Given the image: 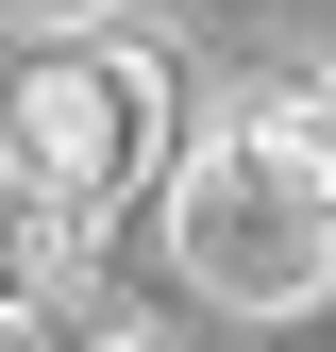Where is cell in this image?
<instances>
[{"mask_svg":"<svg viewBox=\"0 0 336 352\" xmlns=\"http://www.w3.org/2000/svg\"><path fill=\"white\" fill-rule=\"evenodd\" d=\"M168 285L219 319H319L336 302V168L303 151L286 101L168 151Z\"/></svg>","mask_w":336,"mask_h":352,"instance_id":"1","label":"cell"},{"mask_svg":"<svg viewBox=\"0 0 336 352\" xmlns=\"http://www.w3.org/2000/svg\"><path fill=\"white\" fill-rule=\"evenodd\" d=\"M168 151H185V84H168L151 34H51L17 84H0V185L67 201V218H118L135 185H168Z\"/></svg>","mask_w":336,"mask_h":352,"instance_id":"2","label":"cell"},{"mask_svg":"<svg viewBox=\"0 0 336 352\" xmlns=\"http://www.w3.org/2000/svg\"><path fill=\"white\" fill-rule=\"evenodd\" d=\"M286 118H303V151L336 168V84H286Z\"/></svg>","mask_w":336,"mask_h":352,"instance_id":"3","label":"cell"},{"mask_svg":"<svg viewBox=\"0 0 336 352\" xmlns=\"http://www.w3.org/2000/svg\"><path fill=\"white\" fill-rule=\"evenodd\" d=\"M67 352H168L151 319H67Z\"/></svg>","mask_w":336,"mask_h":352,"instance_id":"4","label":"cell"},{"mask_svg":"<svg viewBox=\"0 0 336 352\" xmlns=\"http://www.w3.org/2000/svg\"><path fill=\"white\" fill-rule=\"evenodd\" d=\"M0 17H84V0H0Z\"/></svg>","mask_w":336,"mask_h":352,"instance_id":"5","label":"cell"}]
</instances>
